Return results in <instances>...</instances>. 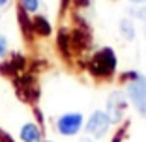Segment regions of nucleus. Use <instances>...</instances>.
Masks as SVG:
<instances>
[{"label": "nucleus", "instance_id": "f257e3e1", "mask_svg": "<svg viewBox=\"0 0 146 142\" xmlns=\"http://www.w3.org/2000/svg\"><path fill=\"white\" fill-rule=\"evenodd\" d=\"M90 71L94 75H101V77H107V75L114 73L116 69V54L111 47H105L101 51H98L92 56L90 64H88Z\"/></svg>", "mask_w": 146, "mask_h": 142}, {"label": "nucleus", "instance_id": "f03ea898", "mask_svg": "<svg viewBox=\"0 0 146 142\" xmlns=\"http://www.w3.org/2000/svg\"><path fill=\"white\" fill-rule=\"evenodd\" d=\"M84 118L81 112H66L56 120V131L64 137H73L82 129Z\"/></svg>", "mask_w": 146, "mask_h": 142}, {"label": "nucleus", "instance_id": "7ed1b4c3", "mask_svg": "<svg viewBox=\"0 0 146 142\" xmlns=\"http://www.w3.org/2000/svg\"><path fill=\"white\" fill-rule=\"evenodd\" d=\"M109 127H111V118H109V114L103 112V110H96L94 114L88 118V122L84 124V131L94 138H103L105 135H107Z\"/></svg>", "mask_w": 146, "mask_h": 142}, {"label": "nucleus", "instance_id": "20e7f679", "mask_svg": "<svg viewBox=\"0 0 146 142\" xmlns=\"http://www.w3.org/2000/svg\"><path fill=\"white\" fill-rule=\"evenodd\" d=\"M125 107H127V99L122 92H112L109 95V101H107V114L111 118V124H118V122L124 118L125 114Z\"/></svg>", "mask_w": 146, "mask_h": 142}, {"label": "nucleus", "instance_id": "39448f33", "mask_svg": "<svg viewBox=\"0 0 146 142\" xmlns=\"http://www.w3.org/2000/svg\"><path fill=\"white\" fill-rule=\"evenodd\" d=\"M23 142H41V129L36 124H25L19 133Z\"/></svg>", "mask_w": 146, "mask_h": 142}, {"label": "nucleus", "instance_id": "423d86ee", "mask_svg": "<svg viewBox=\"0 0 146 142\" xmlns=\"http://www.w3.org/2000/svg\"><path fill=\"white\" fill-rule=\"evenodd\" d=\"M127 95H144L146 97V77L139 73L127 84Z\"/></svg>", "mask_w": 146, "mask_h": 142}, {"label": "nucleus", "instance_id": "0eeeda50", "mask_svg": "<svg viewBox=\"0 0 146 142\" xmlns=\"http://www.w3.org/2000/svg\"><path fill=\"white\" fill-rule=\"evenodd\" d=\"M118 28H120V34L124 36L125 39L131 41V39L135 38V26H133V21H131V19H122Z\"/></svg>", "mask_w": 146, "mask_h": 142}, {"label": "nucleus", "instance_id": "6e6552de", "mask_svg": "<svg viewBox=\"0 0 146 142\" xmlns=\"http://www.w3.org/2000/svg\"><path fill=\"white\" fill-rule=\"evenodd\" d=\"M129 99L133 101V105H135V108L139 110V114L146 118V97H144V95H129Z\"/></svg>", "mask_w": 146, "mask_h": 142}, {"label": "nucleus", "instance_id": "1a4fd4ad", "mask_svg": "<svg viewBox=\"0 0 146 142\" xmlns=\"http://www.w3.org/2000/svg\"><path fill=\"white\" fill-rule=\"evenodd\" d=\"M21 8L25 13H34L39 9V0H21Z\"/></svg>", "mask_w": 146, "mask_h": 142}, {"label": "nucleus", "instance_id": "9d476101", "mask_svg": "<svg viewBox=\"0 0 146 142\" xmlns=\"http://www.w3.org/2000/svg\"><path fill=\"white\" fill-rule=\"evenodd\" d=\"M36 28H38L39 34H45V36H47L49 32H51L49 21H47V19H43V17H38V19H36Z\"/></svg>", "mask_w": 146, "mask_h": 142}, {"label": "nucleus", "instance_id": "9b49d317", "mask_svg": "<svg viewBox=\"0 0 146 142\" xmlns=\"http://www.w3.org/2000/svg\"><path fill=\"white\" fill-rule=\"evenodd\" d=\"M129 13L133 15V17L141 19V21L146 22V6H142V8H135V9H129Z\"/></svg>", "mask_w": 146, "mask_h": 142}, {"label": "nucleus", "instance_id": "f8f14e48", "mask_svg": "<svg viewBox=\"0 0 146 142\" xmlns=\"http://www.w3.org/2000/svg\"><path fill=\"white\" fill-rule=\"evenodd\" d=\"M8 54V39L4 36H0V56H6Z\"/></svg>", "mask_w": 146, "mask_h": 142}, {"label": "nucleus", "instance_id": "ddd939ff", "mask_svg": "<svg viewBox=\"0 0 146 142\" xmlns=\"http://www.w3.org/2000/svg\"><path fill=\"white\" fill-rule=\"evenodd\" d=\"M0 142H15V140H13L8 133H2V131H0Z\"/></svg>", "mask_w": 146, "mask_h": 142}, {"label": "nucleus", "instance_id": "4468645a", "mask_svg": "<svg viewBox=\"0 0 146 142\" xmlns=\"http://www.w3.org/2000/svg\"><path fill=\"white\" fill-rule=\"evenodd\" d=\"M9 4V0H0V8H6Z\"/></svg>", "mask_w": 146, "mask_h": 142}, {"label": "nucleus", "instance_id": "2eb2a0df", "mask_svg": "<svg viewBox=\"0 0 146 142\" xmlns=\"http://www.w3.org/2000/svg\"><path fill=\"white\" fill-rule=\"evenodd\" d=\"M129 2H133V4H144L146 0H129Z\"/></svg>", "mask_w": 146, "mask_h": 142}, {"label": "nucleus", "instance_id": "dca6fc26", "mask_svg": "<svg viewBox=\"0 0 146 142\" xmlns=\"http://www.w3.org/2000/svg\"><path fill=\"white\" fill-rule=\"evenodd\" d=\"M81 142H94V140H92V138H82Z\"/></svg>", "mask_w": 146, "mask_h": 142}]
</instances>
